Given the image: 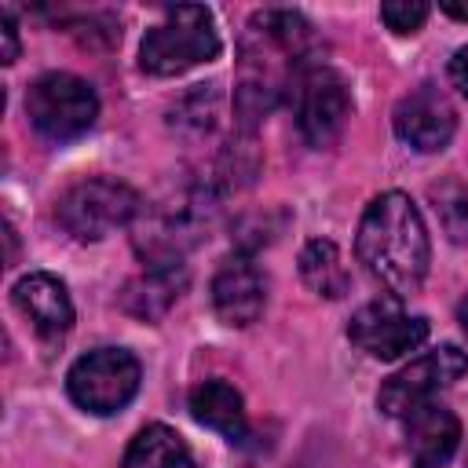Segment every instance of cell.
I'll return each mask as SVG.
<instances>
[{"label":"cell","mask_w":468,"mask_h":468,"mask_svg":"<svg viewBox=\"0 0 468 468\" xmlns=\"http://www.w3.org/2000/svg\"><path fill=\"white\" fill-rule=\"evenodd\" d=\"M26 113H29V124L44 139L69 143L95 124L99 99L91 84L73 73H44L26 91Z\"/></svg>","instance_id":"obj_5"},{"label":"cell","mask_w":468,"mask_h":468,"mask_svg":"<svg viewBox=\"0 0 468 468\" xmlns=\"http://www.w3.org/2000/svg\"><path fill=\"white\" fill-rule=\"evenodd\" d=\"M402 424H406V453L413 468H446L461 446V420L453 417V410L439 402L417 406L410 417H402Z\"/></svg>","instance_id":"obj_13"},{"label":"cell","mask_w":468,"mask_h":468,"mask_svg":"<svg viewBox=\"0 0 468 468\" xmlns=\"http://www.w3.org/2000/svg\"><path fill=\"white\" fill-rule=\"evenodd\" d=\"M15 307L48 340L69 333V325H73V303H69L66 285L55 274H44V271L18 278V285H15Z\"/></svg>","instance_id":"obj_14"},{"label":"cell","mask_w":468,"mask_h":468,"mask_svg":"<svg viewBox=\"0 0 468 468\" xmlns=\"http://www.w3.org/2000/svg\"><path fill=\"white\" fill-rule=\"evenodd\" d=\"M289 99H292V110H296L300 135L311 146H329L344 132V124L351 117L347 80L333 66H322V62H307L292 77Z\"/></svg>","instance_id":"obj_7"},{"label":"cell","mask_w":468,"mask_h":468,"mask_svg":"<svg viewBox=\"0 0 468 468\" xmlns=\"http://www.w3.org/2000/svg\"><path fill=\"white\" fill-rule=\"evenodd\" d=\"M450 80H453V88L461 95H468V44L453 51V58H450Z\"/></svg>","instance_id":"obj_22"},{"label":"cell","mask_w":468,"mask_h":468,"mask_svg":"<svg viewBox=\"0 0 468 468\" xmlns=\"http://www.w3.org/2000/svg\"><path fill=\"white\" fill-rule=\"evenodd\" d=\"M457 128V113L450 106V99L435 88V84H420L410 95H402V102L395 106V135L420 150V154H435L453 139Z\"/></svg>","instance_id":"obj_11"},{"label":"cell","mask_w":468,"mask_h":468,"mask_svg":"<svg viewBox=\"0 0 468 468\" xmlns=\"http://www.w3.org/2000/svg\"><path fill=\"white\" fill-rule=\"evenodd\" d=\"M219 55V37L212 11L201 4H176L165 11L157 26L146 29L139 48V66L154 77H176L197 62H212Z\"/></svg>","instance_id":"obj_3"},{"label":"cell","mask_w":468,"mask_h":468,"mask_svg":"<svg viewBox=\"0 0 468 468\" xmlns=\"http://www.w3.org/2000/svg\"><path fill=\"white\" fill-rule=\"evenodd\" d=\"M468 373V355L457 344H442L420 358H413L410 366H402L399 373H391L380 391H377V406L388 417H410L417 406L435 402V395L442 388H450L457 377Z\"/></svg>","instance_id":"obj_8"},{"label":"cell","mask_w":468,"mask_h":468,"mask_svg":"<svg viewBox=\"0 0 468 468\" xmlns=\"http://www.w3.org/2000/svg\"><path fill=\"white\" fill-rule=\"evenodd\" d=\"M311 26L303 15L285 7H267L249 18L241 44V91L238 106L245 117H260L271 102L289 91L292 77L307 66Z\"/></svg>","instance_id":"obj_2"},{"label":"cell","mask_w":468,"mask_h":468,"mask_svg":"<svg viewBox=\"0 0 468 468\" xmlns=\"http://www.w3.org/2000/svg\"><path fill=\"white\" fill-rule=\"evenodd\" d=\"M435 194V208H439V219H442V227L450 230V238L453 241H464L468 238V186H461V183H442V186H435L431 190Z\"/></svg>","instance_id":"obj_19"},{"label":"cell","mask_w":468,"mask_h":468,"mask_svg":"<svg viewBox=\"0 0 468 468\" xmlns=\"http://www.w3.org/2000/svg\"><path fill=\"white\" fill-rule=\"evenodd\" d=\"M208 227V201L205 194H183L179 201L157 205V212L143 223L135 249L154 263H179V252L201 238Z\"/></svg>","instance_id":"obj_10"},{"label":"cell","mask_w":468,"mask_h":468,"mask_svg":"<svg viewBox=\"0 0 468 468\" xmlns=\"http://www.w3.org/2000/svg\"><path fill=\"white\" fill-rule=\"evenodd\" d=\"M183 285H186V274H183L179 263H154L139 282L128 285L124 307L139 318H161L176 303Z\"/></svg>","instance_id":"obj_16"},{"label":"cell","mask_w":468,"mask_h":468,"mask_svg":"<svg viewBox=\"0 0 468 468\" xmlns=\"http://www.w3.org/2000/svg\"><path fill=\"white\" fill-rule=\"evenodd\" d=\"M121 468H197L190 446L165 424L143 428L124 450Z\"/></svg>","instance_id":"obj_17"},{"label":"cell","mask_w":468,"mask_h":468,"mask_svg":"<svg viewBox=\"0 0 468 468\" xmlns=\"http://www.w3.org/2000/svg\"><path fill=\"white\" fill-rule=\"evenodd\" d=\"M139 208H143V201L128 183H121L113 176H91V179L73 183L58 197L55 219L66 227V234H73L80 241H99L110 230L132 223L139 216Z\"/></svg>","instance_id":"obj_4"},{"label":"cell","mask_w":468,"mask_h":468,"mask_svg":"<svg viewBox=\"0 0 468 468\" xmlns=\"http://www.w3.org/2000/svg\"><path fill=\"white\" fill-rule=\"evenodd\" d=\"M457 322H461V329L468 333V296L461 300V307H457Z\"/></svg>","instance_id":"obj_24"},{"label":"cell","mask_w":468,"mask_h":468,"mask_svg":"<svg viewBox=\"0 0 468 468\" xmlns=\"http://www.w3.org/2000/svg\"><path fill=\"white\" fill-rule=\"evenodd\" d=\"M347 336L358 351L391 362V358L417 351L428 340V318L406 314L399 300H373L351 314Z\"/></svg>","instance_id":"obj_9"},{"label":"cell","mask_w":468,"mask_h":468,"mask_svg":"<svg viewBox=\"0 0 468 468\" xmlns=\"http://www.w3.org/2000/svg\"><path fill=\"white\" fill-rule=\"evenodd\" d=\"M0 58L4 62H15L18 58V33H15L11 15H0Z\"/></svg>","instance_id":"obj_21"},{"label":"cell","mask_w":468,"mask_h":468,"mask_svg":"<svg viewBox=\"0 0 468 468\" xmlns=\"http://www.w3.org/2000/svg\"><path fill=\"white\" fill-rule=\"evenodd\" d=\"M190 413L197 424L219 431L223 439H245V402L227 380H205L190 391Z\"/></svg>","instance_id":"obj_15"},{"label":"cell","mask_w":468,"mask_h":468,"mask_svg":"<svg viewBox=\"0 0 468 468\" xmlns=\"http://www.w3.org/2000/svg\"><path fill=\"white\" fill-rule=\"evenodd\" d=\"M442 11H446L450 18H461V22H468V4H461V0H446V4H442Z\"/></svg>","instance_id":"obj_23"},{"label":"cell","mask_w":468,"mask_h":468,"mask_svg":"<svg viewBox=\"0 0 468 468\" xmlns=\"http://www.w3.org/2000/svg\"><path fill=\"white\" fill-rule=\"evenodd\" d=\"M428 11H431V7L420 4V0H391V4H380V18H384V26H388L391 33H399V37L417 33V29L424 26Z\"/></svg>","instance_id":"obj_20"},{"label":"cell","mask_w":468,"mask_h":468,"mask_svg":"<svg viewBox=\"0 0 468 468\" xmlns=\"http://www.w3.org/2000/svg\"><path fill=\"white\" fill-rule=\"evenodd\" d=\"M139 358L124 347H95L88 355H80L69 373H66V388L69 399L99 417H110L117 410H124L135 391H139Z\"/></svg>","instance_id":"obj_6"},{"label":"cell","mask_w":468,"mask_h":468,"mask_svg":"<svg viewBox=\"0 0 468 468\" xmlns=\"http://www.w3.org/2000/svg\"><path fill=\"white\" fill-rule=\"evenodd\" d=\"M300 274H303V282L318 296L336 300V296L347 292V267L340 260V249L333 241H325V238H314V241L303 245V252H300Z\"/></svg>","instance_id":"obj_18"},{"label":"cell","mask_w":468,"mask_h":468,"mask_svg":"<svg viewBox=\"0 0 468 468\" xmlns=\"http://www.w3.org/2000/svg\"><path fill=\"white\" fill-rule=\"evenodd\" d=\"M267 282L249 256H230L212 278V307L227 325H252L263 314Z\"/></svg>","instance_id":"obj_12"},{"label":"cell","mask_w":468,"mask_h":468,"mask_svg":"<svg viewBox=\"0 0 468 468\" xmlns=\"http://www.w3.org/2000/svg\"><path fill=\"white\" fill-rule=\"evenodd\" d=\"M355 252L388 292L395 296L417 292L428 274V260H431L428 227H424L420 208L399 190L377 194L362 212Z\"/></svg>","instance_id":"obj_1"}]
</instances>
